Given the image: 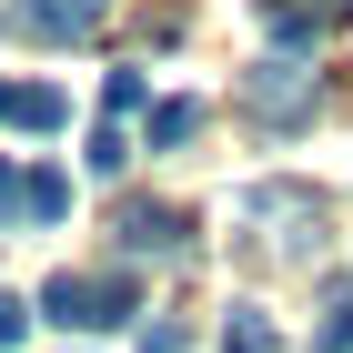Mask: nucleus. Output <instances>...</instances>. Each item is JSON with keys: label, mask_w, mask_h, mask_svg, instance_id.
I'll use <instances>...</instances> for the list:
<instances>
[{"label": "nucleus", "mask_w": 353, "mask_h": 353, "mask_svg": "<svg viewBox=\"0 0 353 353\" xmlns=\"http://www.w3.org/2000/svg\"><path fill=\"white\" fill-rule=\"evenodd\" d=\"M41 313L71 323V333H111V323L141 313V272H51L41 283Z\"/></svg>", "instance_id": "obj_1"}, {"label": "nucleus", "mask_w": 353, "mask_h": 353, "mask_svg": "<svg viewBox=\"0 0 353 353\" xmlns=\"http://www.w3.org/2000/svg\"><path fill=\"white\" fill-rule=\"evenodd\" d=\"M101 10L111 0H10L0 21H10V41H30V51H61V41H91Z\"/></svg>", "instance_id": "obj_2"}, {"label": "nucleus", "mask_w": 353, "mask_h": 353, "mask_svg": "<svg viewBox=\"0 0 353 353\" xmlns=\"http://www.w3.org/2000/svg\"><path fill=\"white\" fill-rule=\"evenodd\" d=\"M243 101L263 111L272 132H303V121H313V101H323V81H313L303 61H263V71L243 81Z\"/></svg>", "instance_id": "obj_3"}, {"label": "nucleus", "mask_w": 353, "mask_h": 353, "mask_svg": "<svg viewBox=\"0 0 353 353\" xmlns=\"http://www.w3.org/2000/svg\"><path fill=\"white\" fill-rule=\"evenodd\" d=\"M353 21V0H263V30H272V51L293 61V51H313L323 30H343Z\"/></svg>", "instance_id": "obj_4"}, {"label": "nucleus", "mask_w": 353, "mask_h": 353, "mask_svg": "<svg viewBox=\"0 0 353 353\" xmlns=\"http://www.w3.org/2000/svg\"><path fill=\"white\" fill-rule=\"evenodd\" d=\"M111 232H121V252H182L192 243V212H172V202H111Z\"/></svg>", "instance_id": "obj_5"}, {"label": "nucleus", "mask_w": 353, "mask_h": 353, "mask_svg": "<svg viewBox=\"0 0 353 353\" xmlns=\"http://www.w3.org/2000/svg\"><path fill=\"white\" fill-rule=\"evenodd\" d=\"M192 141H202V101H182V91H172V101L141 111V152H192Z\"/></svg>", "instance_id": "obj_6"}, {"label": "nucleus", "mask_w": 353, "mask_h": 353, "mask_svg": "<svg viewBox=\"0 0 353 353\" xmlns=\"http://www.w3.org/2000/svg\"><path fill=\"white\" fill-rule=\"evenodd\" d=\"M61 121H71V91H51V81H10V132L51 141Z\"/></svg>", "instance_id": "obj_7"}, {"label": "nucleus", "mask_w": 353, "mask_h": 353, "mask_svg": "<svg viewBox=\"0 0 353 353\" xmlns=\"http://www.w3.org/2000/svg\"><path fill=\"white\" fill-rule=\"evenodd\" d=\"M10 222H41V232H51V222H71V182L30 162V172H21V202H10Z\"/></svg>", "instance_id": "obj_8"}, {"label": "nucleus", "mask_w": 353, "mask_h": 353, "mask_svg": "<svg viewBox=\"0 0 353 353\" xmlns=\"http://www.w3.org/2000/svg\"><path fill=\"white\" fill-rule=\"evenodd\" d=\"M132 152H141V141L121 132V121H101V132H91V152H81V162L101 172V182H121V172H132Z\"/></svg>", "instance_id": "obj_9"}, {"label": "nucleus", "mask_w": 353, "mask_h": 353, "mask_svg": "<svg viewBox=\"0 0 353 353\" xmlns=\"http://www.w3.org/2000/svg\"><path fill=\"white\" fill-rule=\"evenodd\" d=\"M132 111H152V81L141 71H101V121H132Z\"/></svg>", "instance_id": "obj_10"}, {"label": "nucleus", "mask_w": 353, "mask_h": 353, "mask_svg": "<svg viewBox=\"0 0 353 353\" xmlns=\"http://www.w3.org/2000/svg\"><path fill=\"white\" fill-rule=\"evenodd\" d=\"M222 353H283V333H272V313H232V323H222Z\"/></svg>", "instance_id": "obj_11"}, {"label": "nucleus", "mask_w": 353, "mask_h": 353, "mask_svg": "<svg viewBox=\"0 0 353 353\" xmlns=\"http://www.w3.org/2000/svg\"><path fill=\"white\" fill-rule=\"evenodd\" d=\"M21 333H30V303H21V293H0V353H21Z\"/></svg>", "instance_id": "obj_12"}, {"label": "nucleus", "mask_w": 353, "mask_h": 353, "mask_svg": "<svg viewBox=\"0 0 353 353\" xmlns=\"http://www.w3.org/2000/svg\"><path fill=\"white\" fill-rule=\"evenodd\" d=\"M141 353H182V323H141Z\"/></svg>", "instance_id": "obj_13"}, {"label": "nucleus", "mask_w": 353, "mask_h": 353, "mask_svg": "<svg viewBox=\"0 0 353 353\" xmlns=\"http://www.w3.org/2000/svg\"><path fill=\"white\" fill-rule=\"evenodd\" d=\"M323 353H353V303H343V313L323 323Z\"/></svg>", "instance_id": "obj_14"}, {"label": "nucleus", "mask_w": 353, "mask_h": 353, "mask_svg": "<svg viewBox=\"0 0 353 353\" xmlns=\"http://www.w3.org/2000/svg\"><path fill=\"white\" fill-rule=\"evenodd\" d=\"M10 202H21V172H10V162H0V222H10Z\"/></svg>", "instance_id": "obj_15"}, {"label": "nucleus", "mask_w": 353, "mask_h": 353, "mask_svg": "<svg viewBox=\"0 0 353 353\" xmlns=\"http://www.w3.org/2000/svg\"><path fill=\"white\" fill-rule=\"evenodd\" d=\"M0 121H10V81H0Z\"/></svg>", "instance_id": "obj_16"}]
</instances>
